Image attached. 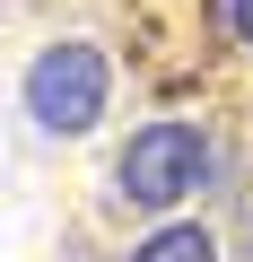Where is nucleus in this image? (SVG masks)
Returning a JSON list of instances; mask_svg holds the SVG:
<instances>
[{"label": "nucleus", "mask_w": 253, "mask_h": 262, "mask_svg": "<svg viewBox=\"0 0 253 262\" xmlns=\"http://www.w3.org/2000/svg\"><path fill=\"white\" fill-rule=\"evenodd\" d=\"M227 27H236V44H253V0H227Z\"/></svg>", "instance_id": "obj_4"}, {"label": "nucleus", "mask_w": 253, "mask_h": 262, "mask_svg": "<svg viewBox=\"0 0 253 262\" xmlns=\"http://www.w3.org/2000/svg\"><path fill=\"white\" fill-rule=\"evenodd\" d=\"M113 184H122L131 210H175V201H192L210 184V140H201L192 122H149V131L122 140Z\"/></svg>", "instance_id": "obj_1"}, {"label": "nucleus", "mask_w": 253, "mask_h": 262, "mask_svg": "<svg viewBox=\"0 0 253 262\" xmlns=\"http://www.w3.org/2000/svg\"><path fill=\"white\" fill-rule=\"evenodd\" d=\"M105 96H113V61L96 44H44L35 70H27V114H35V131H53V140L96 131Z\"/></svg>", "instance_id": "obj_2"}, {"label": "nucleus", "mask_w": 253, "mask_h": 262, "mask_svg": "<svg viewBox=\"0 0 253 262\" xmlns=\"http://www.w3.org/2000/svg\"><path fill=\"white\" fill-rule=\"evenodd\" d=\"M131 262H218V245H210V227H192V219H175V227H157V236H140V245H131Z\"/></svg>", "instance_id": "obj_3"}]
</instances>
